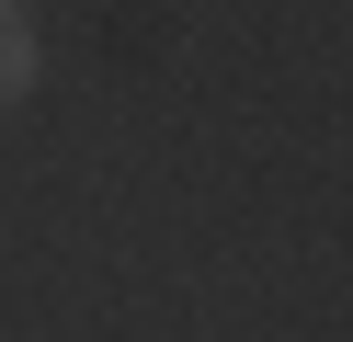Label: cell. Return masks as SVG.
<instances>
[{
    "label": "cell",
    "mask_w": 353,
    "mask_h": 342,
    "mask_svg": "<svg viewBox=\"0 0 353 342\" xmlns=\"http://www.w3.org/2000/svg\"><path fill=\"white\" fill-rule=\"evenodd\" d=\"M12 91H34V23H23V0H0V103Z\"/></svg>",
    "instance_id": "cell-1"
}]
</instances>
